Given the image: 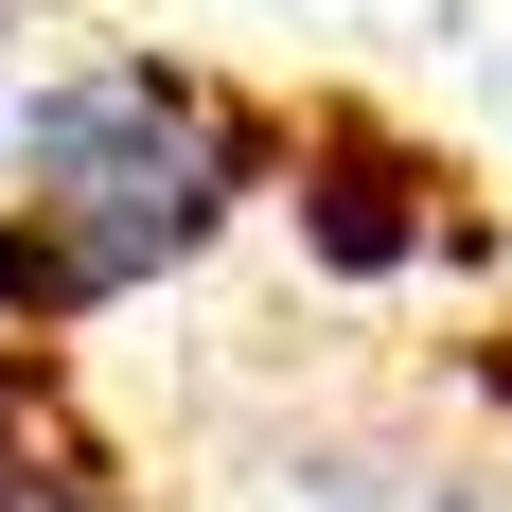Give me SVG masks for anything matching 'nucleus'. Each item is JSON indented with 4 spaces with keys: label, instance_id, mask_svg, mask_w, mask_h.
Segmentation results:
<instances>
[{
    "label": "nucleus",
    "instance_id": "obj_2",
    "mask_svg": "<svg viewBox=\"0 0 512 512\" xmlns=\"http://www.w3.org/2000/svg\"><path fill=\"white\" fill-rule=\"evenodd\" d=\"M0 512H124V495H106V460L53 442V424H0Z\"/></svg>",
    "mask_w": 512,
    "mask_h": 512
},
{
    "label": "nucleus",
    "instance_id": "obj_1",
    "mask_svg": "<svg viewBox=\"0 0 512 512\" xmlns=\"http://www.w3.org/2000/svg\"><path fill=\"white\" fill-rule=\"evenodd\" d=\"M248 195V124L195 71H71L18 106V212H0V318H89L212 248Z\"/></svg>",
    "mask_w": 512,
    "mask_h": 512
}]
</instances>
